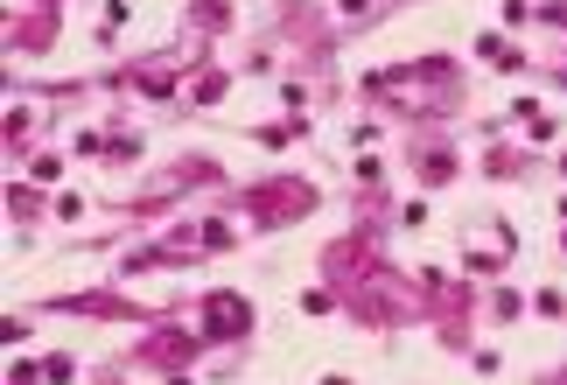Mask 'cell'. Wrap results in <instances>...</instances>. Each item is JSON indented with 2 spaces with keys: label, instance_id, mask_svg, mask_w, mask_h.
<instances>
[{
  "label": "cell",
  "instance_id": "cell-2",
  "mask_svg": "<svg viewBox=\"0 0 567 385\" xmlns=\"http://www.w3.org/2000/svg\"><path fill=\"white\" fill-rule=\"evenodd\" d=\"M316 197H309V183H274V189H259V218H301Z\"/></svg>",
  "mask_w": 567,
  "mask_h": 385
},
{
  "label": "cell",
  "instance_id": "cell-1",
  "mask_svg": "<svg viewBox=\"0 0 567 385\" xmlns=\"http://www.w3.org/2000/svg\"><path fill=\"white\" fill-rule=\"evenodd\" d=\"M379 92H385L392 105H413V113H434V105H455V71H449V63H421V71L379 77Z\"/></svg>",
  "mask_w": 567,
  "mask_h": 385
},
{
  "label": "cell",
  "instance_id": "cell-3",
  "mask_svg": "<svg viewBox=\"0 0 567 385\" xmlns=\"http://www.w3.org/2000/svg\"><path fill=\"white\" fill-rule=\"evenodd\" d=\"M210 330L238 336V330H246V302H238V294H217V302H210Z\"/></svg>",
  "mask_w": 567,
  "mask_h": 385
}]
</instances>
